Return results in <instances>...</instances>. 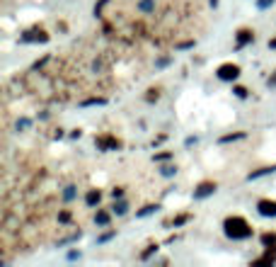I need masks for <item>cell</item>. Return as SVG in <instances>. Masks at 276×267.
<instances>
[{
  "label": "cell",
  "instance_id": "obj_2",
  "mask_svg": "<svg viewBox=\"0 0 276 267\" xmlns=\"http://www.w3.org/2000/svg\"><path fill=\"white\" fill-rule=\"evenodd\" d=\"M216 75H218L221 80H238L240 66H238V64H223V66H218Z\"/></svg>",
  "mask_w": 276,
  "mask_h": 267
},
{
  "label": "cell",
  "instance_id": "obj_26",
  "mask_svg": "<svg viewBox=\"0 0 276 267\" xmlns=\"http://www.w3.org/2000/svg\"><path fill=\"white\" fill-rule=\"evenodd\" d=\"M170 156H172V153H160V156H155V160L157 163H163V160H167Z\"/></svg>",
  "mask_w": 276,
  "mask_h": 267
},
{
  "label": "cell",
  "instance_id": "obj_30",
  "mask_svg": "<svg viewBox=\"0 0 276 267\" xmlns=\"http://www.w3.org/2000/svg\"><path fill=\"white\" fill-rule=\"evenodd\" d=\"M211 5H213V8H216V5H218V0H211Z\"/></svg>",
  "mask_w": 276,
  "mask_h": 267
},
{
  "label": "cell",
  "instance_id": "obj_21",
  "mask_svg": "<svg viewBox=\"0 0 276 267\" xmlns=\"http://www.w3.org/2000/svg\"><path fill=\"white\" fill-rule=\"evenodd\" d=\"M187 221H189V216L182 214V216H177V219H175V226H182V223H187Z\"/></svg>",
  "mask_w": 276,
  "mask_h": 267
},
{
  "label": "cell",
  "instance_id": "obj_10",
  "mask_svg": "<svg viewBox=\"0 0 276 267\" xmlns=\"http://www.w3.org/2000/svg\"><path fill=\"white\" fill-rule=\"evenodd\" d=\"M276 168H259V170H255V173H249V180H257V177L262 175H269V173H274Z\"/></svg>",
  "mask_w": 276,
  "mask_h": 267
},
{
  "label": "cell",
  "instance_id": "obj_15",
  "mask_svg": "<svg viewBox=\"0 0 276 267\" xmlns=\"http://www.w3.org/2000/svg\"><path fill=\"white\" fill-rule=\"evenodd\" d=\"M126 209H129V207H126V202H119V204H114V214H126Z\"/></svg>",
  "mask_w": 276,
  "mask_h": 267
},
{
  "label": "cell",
  "instance_id": "obj_7",
  "mask_svg": "<svg viewBox=\"0 0 276 267\" xmlns=\"http://www.w3.org/2000/svg\"><path fill=\"white\" fill-rule=\"evenodd\" d=\"M22 42H49V34L44 29H32V32L22 34Z\"/></svg>",
  "mask_w": 276,
  "mask_h": 267
},
{
  "label": "cell",
  "instance_id": "obj_19",
  "mask_svg": "<svg viewBox=\"0 0 276 267\" xmlns=\"http://www.w3.org/2000/svg\"><path fill=\"white\" fill-rule=\"evenodd\" d=\"M235 95H238V97H247V88H242V85H238V88H235Z\"/></svg>",
  "mask_w": 276,
  "mask_h": 267
},
{
  "label": "cell",
  "instance_id": "obj_9",
  "mask_svg": "<svg viewBox=\"0 0 276 267\" xmlns=\"http://www.w3.org/2000/svg\"><path fill=\"white\" fill-rule=\"evenodd\" d=\"M262 245H264V248L276 245V233H262Z\"/></svg>",
  "mask_w": 276,
  "mask_h": 267
},
{
  "label": "cell",
  "instance_id": "obj_17",
  "mask_svg": "<svg viewBox=\"0 0 276 267\" xmlns=\"http://www.w3.org/2000/svg\"><path fill=\"white\" fill-rule=\"evenodd\" d=\"M271 5H274V0H257L259 10H267V8H271Z\"/></svg>",
  "mask_w": 276,
  "mask_h": 267
},
{
  "label": "cell",
  "instance_id": "obj_14",
  "mask_svg": "<svg viewBox=\"0 0 276 267\" xmlns=\"http://www.w3.org/2000/svg\"><path fill=\"white\" fill-rule=\"evenodd\" d=\"M104 97H90V100H85L83 102V107H90V105H104Z\"/></svg>",
  "mask_w": 276,
  "mask_h": 267
},
{
  "label": "cell",
  "instance_id": "obj_20",
  "mask_svg": "<svg viewBox=\"0 0 276 267\" xmlns=\"http://www.w3.org/2000/svg\"><path fill=\"white\" fill-rule=\"evenodd\" d=\"M175 173H177V168H172V166H165V168H163V175H165V177L175 175Z\"/></svg>",
  "mask_w": 276,
  "mask_h": 267
},
{
  "label": "cell",
  "instance_id": "obj_24",
  "mask_svg": "<svg viewBox=\"0 0 276 267\" xmlns=\"http://www.w3.org/2000/svg\"><path fill=\"white\" fill-rule=\"evenodd\" d=\"M157 97H160V95H157V90H150V95H148V102H157Z\"/></svg>",
  "mask_w": 276,
  "mask_h": 267
},
{
  "label": "cell",
  "instance_id": "obj_28",
  "mask_svg": "<svg viewBox=\"0 0 276 267\" xmlns=\"http://www.w3.org/2000/svg\"><path fill=\"white\" fill-rule=\"evenodd\" d=\"M194 46V42H182V44H179V49H192Z\"/></svg>",
  "mask_w": 276,
  "mask_h": 267
},
{
  "label": "cell",
  "instance_id": "obj_3",
  "mask_svg": "<svg viewBox=\"0 0 276 267\" xmlns=\"http://www.w3.org/2000/svg\"><path fill=\"white\" fill-rule=\"evenodd\" d=\"M213 192H216V182H211V180L199 182L196 184V190H194V199H206V197H211Z\"/></svg>",
  "mask_w": 276,
  "mask_h": 267
},
{
  "label": "cell",
  "instance_id": "obj_8",
  "mask_svg": "<svg viewBox=\"0 0 276 267\" xmlns=\"http://www.w3.org/2000/svg\"><path fill=\"white\" fill-rule=\"evenodd\" d=\"M100 199H102L100 190H90V192L85 194V204H87V207H95V204H100Z\"/></svg>",
  "mask_w": 276,
  "mask_h": 267
},
{
  "label": "cell",
  "instance_id": "obj_1",
  "mask_svg": "<svg viewBox=\"0 0 276 267\" xmlns=\"http://www.w3.org/2000/svg\"><path fill=\"white\" fill-rule=\"evenodd\" d=\"M223 231H225V236L233 240H245L252 236V226H249L242 216H230V219H225Z\"/></svg>",
  "mask_w": 276,
  "mask_h": 267
},
{
  "label": "cell",
  "instance_id": "obj_16",
  "mask_svg": "<svg viewBox=\"0 0 276 267\" xmlns=\"http://www.w3.org/2000/svg\"><path fill=\"white\" fill-rule=\"evenodd\" d=\"M141 10L143 12H153V0H141Z\"/></svg>",
  "mask_w": 276,
  "mask_h": 267
},
{
  "label": "cell",
  "instance_id": "obj_11",
  "mask_svg": "<svg viewBox=\"0 0 276 267\" xmlns=\"http://www.w3.org/2000/svg\"><path fill=\"white\" fill-rule=\"evenodd\" d=\"M240 138H245V134L242 131H238V134H228V136L221 138V143H230V141H240Z\"/></svg>",
  "mask_w": 276,
  "mask_h": 267
},
{
  "label": "cell",
  "instance_id": "obj_6",
  "mask_svg": "<svg viewBox=\"0 0 276 267\" xmlns=\"http://www.w3.org/2000/svg\"><path fill=\"white\" fill-rule=\"evenodd\" d=\"M257 212L262 214V216H276V202H271V199H259Z\"/></svg>",
  "mask_w": 276,
  "mask_h": 267
},
{
  "label": "cell",
  "instance_id": "obj_4",
  "mask_svg": "<svg viewBox=\"0 0 276 267\" xmlns=\"http://www.w3.org/2000/svg\"><path fill=\"white\" fill-rule=\"evenodd\" d=\"M97 148H102V151H119L121 141L114 136H100L97 138Z\"/></svg>",
  "mask_w": 276,
  "mask_h": 267
},
{
  "label": "cell",
  "instance_id": "obj_18",
  "mask_svg": "<svg viewBox=\"0 0 276 267\" xmlns=\"http://www.w3.org/2000/svg\"><path fill=\"white\" fill-rule=\"evenodd\" d=\"M155 250H157V245H148V250L143 253V255H141V260H148L150 255H153V253H155Z\"/></svg>",
  "mask_w": 276,
  "mask_h": 267
},
{
  "label": "cell",
  "instance_id": "obj_5",
  "mask_svg": "<svg viewBox=\"0 0 276 267\" xmlns=\"http://www.w3.org/2000/svg\"><path fill=\"white\" fill-rule=\"evenodd\" d=\"M252 42H255V32H252V29H240L238 39H235V46H238V49H245V46L252 44Z\"/></svg>",
  "mask_w": 276,
  "mask_h": 267
},
{
  "label": "cell",
  "instance_id": "obj_29",
  "mask_svg": "<svg viewBox=\"0 0 276 267\" xmlns=\"http://www.w3.org/2000/svg\"><path fill=\"white\" fill-rule=\"evenodd\" d=\"M269 49H276V37L271 39V42H269Z\"/></svg>",
  "mask_w": 276,
  "mask_h": 267
},
{
  "label": "cell",
  "instance_id": "obj_25",
  "mask_svg": "<svg viewBox=\"0 0 276 267\" xmlns=\"http://www.w3.org/2000/svg\"><path fill=\"white\" fill-rule=\"evenodd\" d=\"M121 194H124V190H121V187H117V190H111V197H114V199H119Z\"/></svg>",
  "mask_w": 276,
  "mask_h": 267
},
{
  "label": "cell",
  "instance_id": "obj_22",
  "mask_svg": "<svg viewBox=\"0 0 276 267\" xmlns=\"http://www.w3.org/2000/svg\"><path fill=\"white\" fill-rule=\"evenodd\" d=\"M75 197V187H65V199H73Z\"/></svg>",
  "mask_w": 276,
  "mask_h": 267
},
{
  "label": "cell",
  "instance_id": "obj_27",
  "mask_svg": "<svg viewBox=\"0 0 276 267\" xmlns=\"http://www.w3.org/2000/svg\"><path fill=\"white\" fill-rule=\"evenodd\" d=\"M267 85H269V88H276V73H274V75H271V78H269V80H267Z\"/></svg>",
  "mask_w": 276,
  "mask_h": 267
},
{
  "label": "cell",
  "instance_id": "obj_13",
  "mask_svg": "<svg viewBox=\"0 0 276 267\" xmlns=\"http://www.w3.org/2000/svg\"><path fill=\"white\" fill-rule=\"evenodd\" d=\"M95 221L102 223V226H107V223H109V214H107V212H97V216H95Z\"/></svg>",
  "mask_w": 276,
  "mask_h": 267
},
{
  "label": "cell",
  "instance_id": "obj_23",
  "mask_svg": "<svg viewBox=\"0 0 276 267\" xmlns=\"http://www.w3.org/2000/svg\"><path fill=\"white\" fill-rule=\"evenodd\" d=\"M109 238H114V231H111V233H104V236H100V240H97V243H107Z\"/></svg>",
  "mask_w": 276,
  "mask_h": 267
},
{
  "label": "cell",
  "instance_id": "obj_12",
  "mask_svg": "<svg viewBox=\"0 0 276 267\" xmlns=\"http://www.w3.org/2000/svg\"><path fill=\"white\" fill-rule=\"evenodd\" d=\"M157 209H160V207H157V204H148V207H143V209H141V212H138V216H148V214L157 212Z\"/></svg>",
  "mask_w": 276,
  "mask_h": 267
}]
</instances>
